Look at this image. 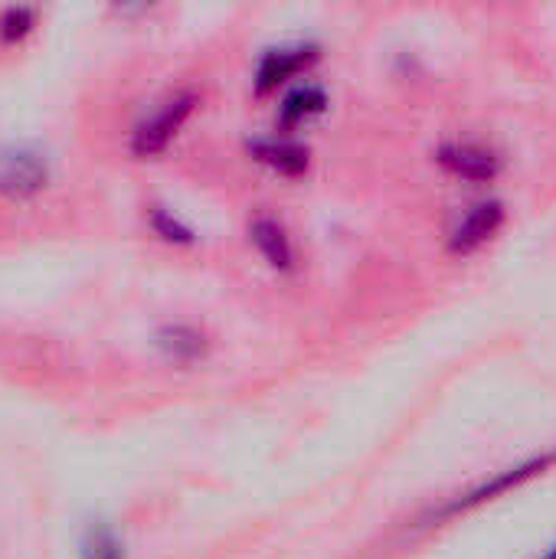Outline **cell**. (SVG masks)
<instances>
[{
	"instance_id": "obj_1",
	"label": "cell",
	"mask_w": 556,
	"mask_h": 559,
	"mask_svg": "<svg viewBox=\"0 0 556 559\" xmlns=\"http://www.w3.org/2000/svg\"><path fill=\"white\" fill-rule=\"evenodd\" d=\"M197 111V95L193 92H174L164 102H157L151 111H144V118L134 124L131 131V154L138 160H154L161 157L177 134L184 131V124L193 118Z\"/></svg>"
},
{
	"instance_id": "obj_2",
	"label": "cell",
	"mask_w": 556,
	"mask_h": 559,
	"mask_svg": "<svg viewBox=\"0 0 556 559\" xmlns=\"http://www.w3.org/2000/svg\"><path fill=\"white\" fill-rule=\"evenodd\" d=\"M52 180L49 157L26 144H3L0 147V197L10 203L36 200Z\"/></svg>"
},
{
	"instance_id": "obj_3",
	"label": "cell",
	"mask_w": 556,
	"mask_h": 559,
	"mask_svg": "<svg viewBox=\"0 0 556 559\" xmlns=\"http://www.w3.org/2000/svg\"><path fill=\"white\" fill-rule=\"evenodd\" d=\"M554 462L556 452H547V455H534V459H528V462H521V465H514V468H505V472L492 475L488 481H482L478 488H472V491L452 498L433 521H452V518L469 514V511H475V508H482V504H488V501H498V498H505L508 491H518L521 485H528V481H534L537 475H544Z\"/></svg>"
},
{
	"instance_id": "obj_4",
	"label": "cell",
	"mask_w": 556,
	"mask_h": 559,
	"mask_svg": "<svg viewBox=\"0 0 556 559\" xmlns=\"http://www.w3.org/2000/svg\"><path fill=\"white\" fill-rule=\"evenodd\" d=\"M318 59H321V49L315 43H288V46L265 49L259 56V62H256L252 85H256L259 95L279 92L288 82H295L301 72H308Z\"/></svg>"
},
{
	"instance_id": "obj_5",
	"label": "cell",
	"mask_w": 556,
	"mask_h": 559,
	"mask_svg": "<svg viewBox=\"0 0 556 559\" xmlns=\"http://www.w3.org/2000/svg\"><path fill=\"white\" fill-rule=\"evenodd\" d=\"M508 223V210L501 200H478L472 203L456 226L449 229V252L452 255H475L478 249H485Z\"/></svg>"
},
{
	"instance_id": "obj_6",
	"label": "cell",
	"mask_w": 556,
	"mask_h": 559,
	"mask_svg": "<svg viewBox=\"0 0 556 559\" xmlns=\"http://www.w3.org/2000/svg\"><path fill=\"white\" fill-rule=\"evenodd\" d=\"M436 160L446 174L469 183H492L501 174V157L475 141H449L436 151Z\"/></svg>"
},
{
	"instance_id": "obj_7",
	"label": "cell",
	"mask_w": 556,
	"mask_h": 559,
	"mask_svg": "<svg viewBox=\"0 0 556 559\" xmlns=\"http://www.w3.org/2000/svg\"><path fill=\"white\" fill-rule=\"evenodd\" d=\"M249 154H252V160H259L262 167H269L272 174L288 177V180L305 177L308 164H311V151L295 134H285V131L249 141Z\"/></svg>"
},
{
	"instance_id": "obj_8",
	"label": "cell",
	"mask_w": 556,
	"mask_h": 559,
	"mask_svg": "<svg viewBox=\"0 0 556 559\" xmlns=\"http://www.w3.org/2000/svg\"><path fill=\"white\" fill-rule=\"evenodd\" d=\"M249 242L256 246L259 259L279 272V275H288L298 269V252H295V239L288 236V229L275 219V216H256L249 223Z\"/></svg>"
},
{
	"instance_id": "obj_9",
	"label": "cell",
	"mask_w": 556,
	"mask_h": 559,
	"mask_svg": "<svg viewBox=\"0 0 556 559\" xmlns=\"http://www.w3.org/2000/svg\"><path fill=\"white\" fill-rule=\"evenodd\" d=\"M154 344L170 367H197L210 354V337L193 324H164L154 334Z\"/></svg>"
},
{
	"instance_id": "obj_10",
	"label": "cell",
	"mask_w": 556,
	"mask_h": 559,
	"mask_svg": "<svg viewBox=\"0 0 556 559\" xmlns=\"http://www.w3.org/2000/svg\"><path fill=\"white\" fill-rule=\"evenodd\" d=\"M324 111H328V95H324V88L305 82V85L288 88L285 98L279 102V124H282L285 134H295L298 128L318 121Z\"/></svg>"
},
{
	"instance_id": "obj_11",
	"label": "cell",
	"mask_w": 556,
	"mask_h": 559,
	"mask_svg": "<svg viewBox=\"0 0 556 559\" xmlns=\"http://www.w3.org/2000/svg\"><path fill=\"white\" fill-rule=\"evenodd\" d=\"M79 559H128V547H125L121 534L115 531V524H108V521H92V524L82 531Z\"/></svg>"
},
{
	"instance_id": "obj_12",
	"label": "cell",
	"mask_w": 556,
	"mask_h": 559,
	"mask_svg": "<svg viewBox=\"0 0 556 559\" xmlns=\"http://www.w3.org/2000/svg\"><path fill=\"white\" fill-rule=\"evenodd\" d=\"M147 226L157 239H164L167 246H197V233L187 219H180L170 206H147Z\"/></svg>"
},
{
	"instance_id": "obj_13",
	"label": "cell",
	"mask_w": 556,
	"mask_h": 559,
	"mask_svg": "<svg viewBox=\"0 0 556 559\" xmlns=\"http://www.w3.org/2000/svg\"><path fill=\"white\" fill-rule=\"evenodd\" d=\"M36 16L39 13L33 7H7V10H0V43L3 46L23 43L36 29Z\"/></svg>"
},
{
	"instance_id": "obj_14",
	"label": "cell",
	"mask_w": 556,
	"mask_h": 559,
	"mask_svg": "<svg viewBox=\"0 0 556 559\" xmlns=\"http://www.w3.org/2000/svg\"><path fill=\"white\" fill-rule=\"evenodd\" d=\"M541 559H556V544H554V547H551V550H547V554H544V557H541Z\"/></svg>"
}]
</instances>
